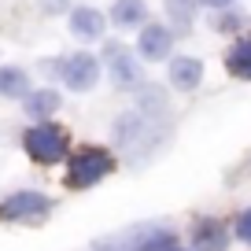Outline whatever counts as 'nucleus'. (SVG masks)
<instances>
[{"mask_svg": "<svg viewBox=\"0 0 251 251\" xmlns=\"http://www.w3.org/2000/svg\"><path fill=\"white\" fill-rule=\"evenodd\" d=\"M111 137L122 151L133 155V163H141V155H151L166 144L170 137V122L166 115H148V111L133 107V111H122L111 126Z\"/></svg>", "mask_w": 251, "mask_h": 251, "instance_id": "f257e3e1", "label": "nucleus"}, {"mask_svg": "<svg viewBox=\"0 0 251 251\" xmlns=\"http://www.w3.org/2000/svg\"><path fill=\"white\" fill-rule=\"evenodd\" d=\"M23 151L41 166H55L63 159H71V137L55 122H33L23 133Z\"/></svg>", "mask_w": 251, "mask_h": 251, "instance_id": "f03ea898", "label": "nucleus"}, {"mask_svg": "<svg viewBox=\"0 0 251 251\" xmlns=\"http://www.w3.org/2000/svg\"><path fill=\"white\" fill-rule=\"evenodd\" d=\"M111 170H115V155H111L107 148L85 144V148L71 151V159H67V185L71 188H93V185H100Z\"/></svg>", "mask_w": 251, "mask_h": 251, "instance_id": "7ed1b4c3", "label": "nucleus"}, {"mask_svg": "<svg viewBox=\"0 0 251 251\" xmlns=\"http://www.w3.org/2000/svg\"><path fill=\"white\" fill-rule=\"evenodd\" d=\"M52 211V196L37 192V188H23L11 192L8 200H0V222H41Z\"/></svg>", "mask_w": 251, "mask_h": 251, "instance_id": "20e7f679", "label": "nucleus"}, {"mask_svg": "<svg viewBox=\"0 0 251 251\" xmlns=\"http://www.w3.org/2000/svg\"><path fill=\"white\" fill-rule=\"evenodd\" d=\"M59 78L71 93H93L100 81V59L89 52H74L67 59H59Z\"/></svg>", "mask_w": 251, "mask_h": 251, "instance_id": "39448f33", "label": "nucleus"}, {"mask_svg": "<svg viewBox=\"0 0 251 251\" xmlns=\"http://www.w3.org/2000/svg\"><path fill=\"white\" fill-rule=\"evenodd\" d=\"M103 63H107V71H111V81H115L118 89H133V85H141V78H144L141 55H133V52H129L126 45L111 41V45L103 48Z\"/></svg>", "mask_w": 251, "mask_h": 251, "instance_id": "423d86ee", "label": "nucleus"}, {"mask_svg": "<svg viewBox=\"0 0 251 251\" xmlns=\"http://www.w3.org/2000/svg\"><path fill=\"white\" fill-rule=\"evenodd\" d=\"M174 37H177V33H174L170 26H163V23H144L141 33H137V55H141L144 63H163V59H170Z\"/></svg>", "mask_w": 251, "mask_h": 251, "instance_id": "0eeeda50", "label": "nucleus"}, {"mask_svg": "<svg viewBox=\"0 0 251 251\" xmlns=\"http://www.w3.org/2000/svg\"><path fill=\"white\" fill-rule=\"evenodd\" d=\"M229 240H233V233L222 218H200L192 226V248L196 251H226Z\"/></svg>", "mask_w": 251, "mask_h": 251, "instance_id": "6e6552de", "label": "nucleus"}, {"mask_svg": "<svg viewBox=\"0 0 251 251\" xmlns=\"http://www.w3.org/2000/svg\"><path fill=\"white\" fill-rule=\"evenodd\" d=\"M166 74H170V85L177 89V93H196L200 81H203V63H200L196 55H174Z\"/></svg>", "mask_w": 251, "mask_h": 251, "instance_id": "1a4fd4ad", "label": "nucleus"}, {"mask_svg": "<svg viewBox=\"0 0 251 251\" xmlns=\"http://www.w3.org/2000/svg\"><path fill=\"white\" fill-rule=\"evenodd\" d=\"M103 30H107V15L96 8H89V4H78V8L71 11V33L78 41H100Z\"/></svg>", "mask_w": 251, "mask_h": 251, "instance_id": "9d476101", "label": "nucleus"}, {"mask_svg": "<svg viewBox=\"0 0 251 251\" xmlns=\"http://www.w3.org/2000/svg\"><path fill=\"white\" fill-rule=\"evenodd\" d=\"M111 23L118 30H141L148 23V4L144 0H115L111 4Z\"/></svg>", "mask_w": 251, "mask_h": 251, "instance_id": "9b49d317", "label": "nucleus"}, {"mask_svg": "<svg viewBox=\"0 0 251 251\" xmlns=\"http://www.w3.org/2000/svg\"><path fill=\"white\" fill-rule=\"evenodd\" d=\"M226 71L233 74V78H240V81H251V33H244V37H236L233 45H229Z\"/></svg>", "mask_w": 251, "mask_h": 251, "instance_id": "f8f14e48", "label": "nucleus"}, {"mask_svg": "<svg viewBox=\"0 0 251 251\" xmlns=\"http://www.w3.org/2000/svg\"><path fill=\"white\" fill-rule=\"evenodd\" d=\"M196 8H200V0H166V26L177 37H185L196 26Z\"/></svg>", "mask_w": 251, "mask_h": 251, "instance_id": "ddd939ff", "label": "nucleus"}, {"mask_svg": "<svg viewBox=\"0 0 251 251\" xmlns=\"http://www.w3.org/2000/svg\"><path fill=\"white\" fill-rule=\"evenodd\" d=\"M59 103L63 100H59L55 89H33V93L23 100V107H26V115H30L33 122H48V118L59 111Z\"/></svg>", "mask_w": 251, "mask_h": 251, "instance_id": "4468645a", "label": "nucleus"}, {"mask_svg": "<svg viewBox=\"0 0 251 251\" xmlns=\"http://www.w3.org/2000/svg\"><path fill=\"white\" fill-rule=\"evenodd\" d=\"M33 89H30V74L23 67H11L4 63L0 67V96H8V100H26Z\"/></svg>", "mask_w": 251, "mask_h": 251, "instance_id": "2eb2a0df", "label": "nucleus"}, {"mask_svg": "<svg viewBox=\"0 0 251 251\" xmlns=\"http://www.w3.org/2000/svg\"><path fill=\"white\" fill-rule=\"evenodd\" d=\"M137 107L148 115H166V93L159 85H141L137 89Z\"/></svg>", "mask_w": 251, "mask_h": 251, "instance_id": "dca6fc26", "label": "nucleus"}, {"mask_svg": "<svg viewBox=\"0 0 251 251\" xmlns=\"http://www.w3.org/2000/svg\"><path fill=\"white\" fill-rule=\"evenodd\" d=\"M141 251H177V236L170 233V229H163V226H155L148 236H144V244H141Z\"/></svg>", "mask_w": 251, "mask_h": 251, "instance_id": "f3484780", "label": "nucleus"}, {"mask_svg": "<svg viewBox=\"0 0 251 251\" xmlns=\"http://www.w3.org/2000/svg\"><path fill=\"white\" fill-rule=\"evenodd\" d=\"M240 26H244V15L233 11V8H226V11L214 15V30L218 33H229V37H233V33H240Z\"/></svg>", "mask_w": 251, "mask_h": 251, "instance_id": "a211bd4d", "label": "nucleus"}, {"mask_svg": "<svg viewBox=\"0 0 251 251\" xmlns=\"http://www.w3.org/2000/svg\"><path fill=\"white\" fill-rule=\"evenodd\" d=\"M233 233H236V240H244V244L251 248V207L236 214V222H233Z\"/></svg>", "mask_w": 251, "mask_h": 251, "instance_id": "6ab92c4d", "label": "nucleus"}, {"mask_svg": "<svg viewBox=\"0 0 251 251\" xmlns=\"http://www.w3.org/2000/svg\"><path fill=\"white\" fill-rule=\"evenodd\" d=\"M41 8H45L48 15H59V11H67V0H41Z\"/></svg>", "mask_w": 251, "mask_h": 251, "instance_id": "aec40b11", "label": "nucleus"}, {"mask_svg": "<svg viewBox=\"0 0 251 251\" xmlns=\"http://www.w3.org/2000/svg\"><path fill=\"white\" fill-rule=\"evenodd\" d=\"M203 8H211V11H226V8H233V0H200Z\"/></svg>", "mask_w": 251, "mask_h": 251, "instance_id": "412c9836", "label": "nucleus"}]
</instances>
